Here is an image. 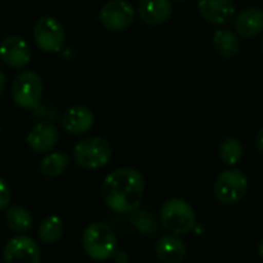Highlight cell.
<instances>
[{"instance_id":"obj_1","label":"cell","mask_w":263,"mask_h":263,"mask_svg":"<svg viewBox=\"0 0 263 263\" xmlns=\"http://www.w3.org/2000/svg\"><path fill=\"white\" fill-rule=\"evenodd\" d=\"M145 193V179L136 168H119L109 173L100 188L103 203L117 214H131L139 210Z\"/></svg>"},{"instance_id":"obj_2","label":"cell","mask_w":263,"mask_h":263,"mask_svg":"<svg viewBox=\"0 0 263 263\" xmlns=\"http://www.w3.org/2000/svg\"><path fill=\"white\" fill-rule=\"evenodd\" d=\"M82 248L89 259L96 262H105L116 256L119 250V240L109 225L103 222H92L82 234Z\"/></svg>"},{"instance_id":"obj_3","label":"cell","mask_w":263,"mask_h":263,"mask_svg":"<svg viewBox=\"0 0 263 263\" xmlns=\"http://www.w3.org/2000/svg\"><path fill=\"white\" fill-rule=\"evenodd\" d=\"M160 223L173 236L191 233L197 225L194 208L183 199H170L160 208Z\"/></svg>"},{"instance_id":"obj_4","label":"cell","mask_w":263,"mask_h":263,"mask_svg":"<svg viewBox=\"0 0 263 263\" xmlns=\"http://www.w3.org/2000/svg\"><path fill=\"white\" fill-rule=\"evenodd\" d=\"M112 148L109 142L99 136H88L74 146L72 157L77 166L83 170H100L111 160Z\"/></svg>"},{"instance_id":"obj_5","label":"cell","mask_w":263,"mask_h":263,"mask_svg":"<svg viewBox=\"0 0 263 263\" xmlns=\"http://www.w3.org/2000/svg\"><path fill=\"white\" fill-rule=\"evenodd\" d=\"M248 186L250 182L247 174L237 168H230L216 179L214 196L223 205H236L247 196Z\"/></svg>"},{"instance_id":"obj_6","label":"cell","mask_w":263,"mask_h":263,"mask_svg":"<svg viewBox=\"0 0 263 263\" xmlns=\"http://www.w3.org/2000/svg\"><path fill=\"white\" fill-rule=\"evenodd\" d=\"M43 94V82L35 71H23L15 76L11 86L12 102L22 109H34Z\"/></svg>"},{"instance_id":"obj_7","label":"cell","mask_w":263,"mask_h":263,"mask_svg":"<svg viewBox=\"0 0 263 263\" xmlns=\"http://www.w3.org/2000/svg\"><path fill=\"white\" fill-rule=\"evenodd\" d=\"M34 42L43 52H59L65 45V29L62 23L51 15L40 17L34 25Z\"/></svg>"},{"instance_id":"obj_8","label":"cell","mask_w":263,"mask_h":263,"mask_svg":"<svg viewBox=\"0 0 263 263\" xmlns=\"http://www.w3.org/2000/svg\"><path fill=\"white\" fill-rule=\"evenodd\" d=\"M134 6L126 0H109L102 6L99 12V20L103 25V28L112 32L128 29L134 23Z\"/></svg>"},{"instance_id":"obj_9","label":"cell","mask_w":263,"mask_h":263,"mask_svg":"<svg viewBox=\"0 0 263 263\" xmlns=\"http://www.w3.org/2000/svg\"><path fill=\"white\" fill-rule=\"evenodd\" d=\"M40 247L29 236L18 234L8 240L3 248V263H40Z\"/></svg>"},{"instance_id":"obj_10","label":"cell","mask_w":263,"mask_h":263,"mask_svg":"<svg viewBox=\"0 0 263 263\" xmlns=\"http://www.w3.org/2000/svg\"><path fill=\"white\" fill-rule=\"evenodd\" d=\"M0 60L11 69H22L31 62V48L20 35H6L0 42Z\"/></svg>"},{"instance_id":"obj_11","label":"cell","mask_w":263,"mask_h":263,"mask_svg":"<svg viewBox=\"0 0 263 263\" xmlns=\"http://www.w3.org/2000/svg\"><path fill=\"white\" fill-rule=\"evenodd\" d=\"M26 142L35 154H48L59 143V129L51 122L35 123L28 133Z\"/></svg>"},{"instance_id":"obj_12","label":"cell","mask_w":263,"mask_h":263,"mask_svg":"<svg viewBox=\"0 0 263 263\" xmlns=\"http://www.w3.org/2000/svg\"><path fill=\"white\" fill-rule=\"evenodd\" d=\"M197 9L206 23L223 26L233 20L236 14V3L234 0H199Z\"/></svg>"},{"instance_id":"obj_13","label":"cell","mask_w":263,"mask_h":263,"mask_svg":"<svg viewBox=\"0 0 263 263\" xmlns=\"http://www.w3.org/2000/svg\"><path fill=\"white\" fill-rule=\"evenodd\" d=\"M96 122V116L91 108L83 105H76L68 108L60 119L62 128L71 136H82L88 133Z\"/></svg>"},{"instance_id":"obj_14","label":"cell","mask_w":263,"mask_h":263,"mask_svg":"<svg viewBox=\"0 0 263 263\" xmlns=\"http://www.w3.org/2000/svg\"><path fill=\"white\" fill-rule=\"evenodd\" d=\"M173 0H140L137 12L140 20L149 26H159L173 15Z\"/></svg>"},{"instance_id":"obj_15","label":"cell","mask_w":263,"mask_h":263,"mask_svg":"<svg viewBox=\"0 0 263 263\" xmlns=\"http://www.w3.org/2000/svg\"><path fill=\"white\" fill-rule=\"evenodd\" d=\"M236 31L243 39H254L263 32V11L260 8H245L234 20Z\"/></svg>"},{"instance_id":"obj_16","label":"cell","mask_w":263,"mask_h":263,"mask_svg":"<svg viewBox=\"0 0 263 263\" xmlns=\"http://www.w3.org/2000/svg\"><path fill=\"white\" fill-rule=\"evenodd\" d=\"M186 243L179 236H163L156 242V256L162 263H182L186 259Z\"/></svg>"},{"instance_id":"obj_17","label":"cell","mask_w":263,"mask_h":263,"mask_svg":"<svg viewBox=\"0 0 263 263\" xmlns=\"http://www.w3.org/2000/svg\"><path fill=\"white\" fill-rule=\"evenodd\" d=\"M213 46H214L216 52L219 55H222L223 59H234L240 52L239 35L228 28H220L214 32Z\"/></svg>"},{"instance_id":"obj_18","label":"cell","mask_w":263,"mask_h":263,"mask_svg":"<svg viewBox=\"0 0 263 263\" xmlns=\"http://www.w3.org/2000/svg\"><path fill=\"white\" fill-rule=\"evenodd\" d=\"M5 220L8 228L17 234L29 233L34 228L32 214L20 205H9L5 214Z\"/></svg>"},{"instance_id":"obj_19","label":"cell","mask_w":263,"mask_h":263,"mask_svg":"<svg viewBox=\"0 0 263 263\" xmlns=\"http://www.w3.org/2000/svg\"><path fill=\"white\" fill-rule=\"evenodd\" d=\"M63 233H65L63 220L59 216H54L52 214V216L45 217L40 222V225L37 228V239L42 243L51 245V243L59 242L63 237Z\"/></svg>"},{"instance_id":"obj_20","label":"cell","mask_w":263,"mask_h":263,"mask_svg":"<svg viewBox=\"0 0 263 263\" xmlns=\"http://www.w3.org/2000/svg\"><path fill=\"white\" fill-rule=\"evenodd\" d=\"M69 162V156L65 153H48L40 162V173L48 179L59 177L68 170Z\"/></svg>"},{"instance_id":"obj_21","label":"cell","mask_w":263,"mask_h":263,"mask_svg":"<svg viewBox=\"0 0 263 263\" xmlns=\"http://www.w3.org/2000/svg\"><path fill=\"white\" fill-rule=\"evenodd\" d=\"M217 153L222 163L227 166H236L243 157V145L237 137H225L220 142Z\"/></svg>"},{"instance_id":"obj_22","label":"cell","mask_w":263,"mask_h":263,"mask_svg":"<svg viewBox=\"0 0 263 263\" xmlns=\"http://www.w3.org/2000/svg\"><path fill=\"white\" fill-rule=\"evenodd\" d=\"M129 222L136 227V230L145 236H151L157 233V222L148 211H134L129 214Z\"/></svg>"},{"instance_id":"obj_23","label":"cell","mask_w":263,"mask_h":263,"mask_svg":"<svg viewBox=\"0 0 263 263\" xmlns=\"http://www.w3.org/2000/svg\"><path fill=\"white\" fill-rule=\"evenodd\" d=\"M11 199H12V193H11V186L9 183L0 176V211L8 210V206L11 205Z\"/></svg>"},{"instance_id":"obj_24","label":"cell","mask_w":263,"mask_h":263,"mask_svg":"<svg viewBox=\"0 0 263 263\" xmlns=\"http://www.w3.org/2000/svg\"><path fill=\"white\" fill-rule=\"evenodd\" d=\"M254 145H256V149H257V153L263 156V126L260 128V129H259V131H257V134H256Z\"/></svg>"},{"instance_id":"obj_25","label":"cell","mask_w":263,"mask_h":263,"mask_svg":"<svg viewBox=\"0 0 263 263\" xmlns=\"http://www.w3.org/2000/svg\"><path fill=\"white\" fill-rule=\"evenodd\" d=\"M114 257H116V262H117V263H128V262H129V256H128L126 253H123V251H117Z\"/></svg>"},{"instance_id":"obj_26","label":"cell","mask_w":263,"mask_h":263,"mask_svg":"<svg viewBox=\"0 0 263 263\" xmlns=\"http://www.w3.org/2000/svg\"><path fill=\"white\" fill-rule=\"evenodd\" d=\"M5 89H6V76H5V72L0 69V97L3 96Z\"/></svg>"},{"instance_id":"obj_27","label":"cell","mask_w":263,"mask_h":263,"mask_svg":"<svg viewBox=\"0 0 263 263\" xmlns=\"http://www.w3.org/2000/svg\"><path fill=\"white\" fill-rule=\"evenodd\" d=\"M257 254H259V257L263 260V239L259 242V245H257Z\"/></svg>"},{"instance_id":"obj_28","label":"cell","mask_w":263,"mask_h":263,"mask_svg":"<svg viewBox=\"0 0 263 263\" xmlns=\"http://www.w3.org/2000/svg\"><path fill=\"white\" fill-rule=\"evenodd\" d=\"M173 2H177V3H182V2H185V0H173Z\"/></svg>"},{"instance_id":"obj_29","label":"cell","mask_w":263,"mask_h":263,"mask_svg":"<svg viewBox=\"0 0 263 263\" xmlns=\"http://www.w3.org/2000/svg\"><path fill=\"white\" fill-rule=\"evenodd\" d=\"M262 55H263V40H262Z\"/></svg>"},{"instance_id":"obj_30","label":"cell","mask_w":263,"mask_h":263,"mask_svg":"<svg viewBox=\"0 0 263 263\" xmlns=\"http://www.w3.org/2000/svg\"><path fill=\"white\" fill-rule=\"evenodd\" d=\"M0 131H2V128H0Z\"/></svg>"},{"instance_id":"obj_31","label":"cell","mask_w":263,"mask_h":263,"mask_svg":"<svg viewBox=\"0 0 263 263\" xmlns=\"http://www.w3.org/2000/svg\"><path fill=\"white\" fill-rule=\"evenodd\" d=\"M0 263H2V262H0Z\"/></svg>"}]
</instances>
